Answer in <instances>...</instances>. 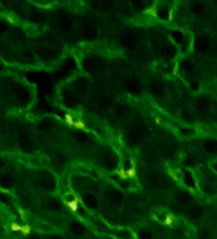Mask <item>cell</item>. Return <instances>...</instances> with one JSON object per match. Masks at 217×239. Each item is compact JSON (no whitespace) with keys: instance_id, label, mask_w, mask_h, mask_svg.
Returning a JSON list of instances; mask_svg holds the SVG:
<instances>
[{"instance_id":"cell-1","label":"cell","mask_w":217,"mask_h":239,"mask_svg":"<svg viewBox=\"0 0 217 239\" xmlns=\"http://www.w3.org/2000/svg\"><path fill=\"white\" fill-rule=\"evenodd\" d=\"M80 34L85 40L88 41L95 40L98 34L97 27H96V25L91 20H84L80 27Z\"/></svg>"},{"instance_id":"cell-2","label":"cell","mask_w":217,"mask_h":239,"mask_svg":"<svg viewBox=\"0 0 217 239\" xmlns=\"http://www.w3.org/2000/svg\"><path fill=\"white\" fill-rule=\"evenodd\" d=\"M105 197L110 202L111 204H115V205H119L123 201H124V195L123 193L116 188H109L105 190Z\"/></svg>"},{"instance_id":"cell-3","label":"cell","mask_w":217,"mask_h":239,"mask_svg":"<svg viewBox=\"0 0 217 239\" xmlns=\"http://www.w3.org/2000/svg\"><path fill=\"white\" fill-rule=\"evenodd\" d=\"M120 43L126 49H133L137 46V37L131 31H125L120 36Z\"/></svg>"},{"instance_id":"cell-4","label":"cell","mask_w":217,"mask_h":239,"mask_svg":"<svg viewBox=\"0 0 217 239\" xmlns=\"http://www.w3.org/2000/svg\"><path fill=\"white\" fill-rule=\"evenodd\" d=\"M176 50L177 48L175 43H172V42H164L160 46V54L166 60L173 58L175 56V54H176Z\"/></svg>"},{"instance_id":"cell-5","label":"cell","mask_w":217,"mask_h":239,"mask_svg":"<svg viewBox=\"0 0 217 239\" xmlns=\"http://www.w3.org/2000/svg\"><path fill=\"white\" fill-rule=\"evenodd\" d=\"M142 138H144V133L139 127H133L132 129H130L127 133V141L130 145L132 146H137L141 142Z\"/></svg>"},{"instance_id":"cell-6","label":"cell","mask_w":217,"mask_h":239,"mask_svg":"<svg viewBox=\"0 0 217 239\" xmlns=\"http://www.w3.org/2000/svg\"><path fill=\"white\" fill-rule=\"evenodd\" d=\"M58 25H60V28L67 34L74 31V19L69 14H66V15L61 17L60 21H58Z\"/></svg>"},{"instance_id":"cell-7","label":"cell","mask_w":217,"mask_h":239,"mask_svg":"<svg viewBox=\"0 0 217 239\" xmlns=\"http://www.w3.org/2000/svg\"><path fill=\"white\" fill-rule=\"evenodd\" d=\"M82 68L86 71L88 74H95L97 72L99 69V63L97 62V60L93 57H86L83 60L82 62Z\"/></svg>"},{"instance_id":"cell-8","label":"cell","mask_w":217,"mask_h":239,"mask_svg":"<svg viewBox=\"0 0 217 239\" xmlns=\"http://www.w3.org/2000/svg\"><path fill=\"white\" fill-rule=\"evenodd\" d=\"M126 89L132 95H139L141 92V85L140 82L136 78V77H130L127 82H126Z\"/></svg>"},{"instance_id":"cell-9","label":"cell","mask_w":217,"mask_h":239,"mask_svg":"<svg viewBox=\"0 0 217 239\" xmlns=\"http://www.w3.org/2000/svg\"><path fill=\"white\" fill-rule=\"evenodd\" d=\"M209 47H210V44H209L208 39H205L204 36H199V37H196L195 41H194V48H195V50L199 51V53H205V51H208Z\"/></svg>"},{"instance_id":"cell-10","label":"cell","mask_w":217,"mask_h":239,"mask_svg":"<svg viewBox=\"0 0 217 239\" xmlns=\"http://www.w3.org/2000/svg\"><path fill=\"white\" fill-rule=\"evenodd\" d=\"M83 203L85 204V207H88L89 209H96L98 205V201H97V197L96 195L91 193V191H86L83 194Z\"/></svg>"},{"instance_id":"cell-11","label":"cell","mask_w":217,"mask_h":239,"mask_svg":"<svg viewBox=\"0 0 217 239\" xmlns=\"http://www.w3.org/2000/svg\"><path fill=\"white\" fill-rule=\"evenodd\" d=\"M195 109L199 113H205L210 109V99L208 97H200L195 103Z\"/></svg>"},{"instance_id":"cell-12","label":"cell","mask_w":217,"mask_h":239,"mask_svg":"<svg viewBox=\"0 0 217 239\" xmlns=\"http://www.w3.org/2000/svg\"><path fill=\"white\" fill-rule=\"evenodd\" d=\"M150 91L153 96L155 97H161L165 92V86L164 84L159 82V80H152L151 83H150Z\"/></svg>"},{"instance_id":"cell-13","label":"cell","mask_w":217,"mask_h":239,"mask_svg":"<svg viewBox=\"0 0 217 239\" xmlns=\"http://www.w3.org/2000/svg\"><path fill=\"white\" fill-rule=\"evenodd\" d=\"M41 184H42L43 188L48 189V190H54L55 187H56V180H55V177H54L53 175L46 174V175L42 176V178H41Z\"/></svg>"},{"instance_id":"cell-14","label":"cell","mask_w":217,"mask_h":239,"mask_svg":"<svg viewBox=\"0 0 217 239\" xmlns=\"http://www.w3.org/2000/svg\"><path fill=\"white\" fill-rule=\"evenodd\" d=\"M63 103L66 104L67 106L72 107L77 104V97L74 92H71L69 90H66L63 92Z\"/></svg>"},{"instance_id":"cell-15","label":"cell","mask_w":217,"mask_h":239,"mask_svg":"<svg viewBox=\"0 0 217 239\" xmlns=\"http://www.w3.org/2000/svg\"><path fill=\"white\" fill-rule=\"evenodd\" d=\"M176 201L181 204H190L193 201V196L189 191L179 190L176 193Z\"/></svg>"},{"instance_id":"cell-16","label":"cell","mask_w":217,"mask_h":239,"mask_svg":"<svg viewBox=\"0 0 217 239\" xmlns=\"http://www.w3.org/2000/svg\"><path fill=\"white\" fill-rule=\"evenodd\" d=\"M182 181L185 183V186H187L188 188H196V181L195 177L193 176V173L190 170H186L183 173V176H182Z\"/></svg>"},{"instance_id":"cell-17","label":"cell","mask_w":217,"mask_h":239,"mask_svg":"<svg viewBox=\"0 0 217 239\" xmlns=\"http://www.w3.org/2000/svg\"><path fill=\"white\" fill-rule=\"evenodd\" d=\"M102 164L106 169L115 168L116 166H117V158H116L115 155H112V154L105 155V156H104V158L102 159Z\"/></svg>"},{"instance_id":"cell-18","label":"cell","mask_w":217,"mask_h":239,"mask_svg":"<svg viewBox=\"0 0 217 239\" xmlns=\"http://www.w3.org/2000/svg\"><path fill=\"white\" fill-rule=\"evenodd\" d=\"M203 148L205 152H208L210 154L216 153L217 152V140L216 139H207L203 142Z\"/></svg>"},{"instance_id":"cell-19","label":"cell","mask_w":217,"mask_h":239,"mask_svg":"<svg viewBox=\"0 0 217 239\" xmlns=\"http://www.w3.org/2000/svg\"><path fill=\"white\" fill-rule=\"evenodd\" d=\"M74 89H75L76 91H78V92L86 91V89H88V80L83 78V77H80V78L75 80H74Z\"/></svg>"},{"instance_id":"cell-20","label":"cell","mask_w":217,"mask_h":239,"mask_svg":"<svg viewBox=\"0 0 217 239\" xmlns=\"http://www.w3.org/2000/svg\"><path fill=\"white\" fill-rule=\"evenodd\" d=\"M170 36H172V39L174 40L175 44H183L185 39H186L185 34L180 31H173L170 33Z\"/></svg>"},{"instance_id":"cell-21","label":"cell","mask_w":217,"mask_h":239,"mask_svg":"<svg viewBox=\"0 0 217 239\" xmlns=\"http://www.w3.org/2000/svg\"><path fill=\"white\" fill-rule=\"evenodd\" d=\"M180 68H181V70L183 72H187V74H189V72H193L194 70V63L189 61V60H183L181 63H180Z\"/></svg>"},{"instance_id":"cell-22","label":"cell","mask_w":217,"mask_h":239,"mask_svg":"<svg viewBox=\"0 0 217 239\" xmlns=\"http://www.w3.org/2000/svg\"><path fill=\"white\" fill-rule=\"evenodd\" d=\"M0 184L5 188H9V187H12L14 184V180L12 175H9V174H6L4 176L0 177Z\"/></svg>"},{"instance_id":"cell-23","label":"cell","mask_w":217,"mask_h":239,"mask_svg":"<svg viewBox=\"0 0 217 239\" xmlns=\"http://www.w3.org/2000/svg\"><path fill=\"white\" fill-rule=\"evenodd\" d=\"M74 138H75L76 141L81 142V144H84V142L89 141V135L84 131H77L74 133Z\"/></svg>"},{"instance_id":"cell-24","label":"cell","mask_w":217,"mask_h":239,"mask_svg":"<svg viewBox=\"0 0 217 239\" xmlns=\"http://www.w3.org/2000/svg\"><path fill=\"white\" fill-rule=\"evenodd\" d=\"M19 145H20L22 151H25V152L32 151V142L28 138H21V139L19 140Z\"/></svg>"},{"instance_id":"cell-25","label":"cell","mask_w":217,"mask_h":239,"mask_svg":"<svg viewBox=\"0 0 217 239\" xmlns=\"http://www.w3.org/2000/svg\"><path fill=\"white\" fill-rule=\"evenodd\" d=\"M191 11L195 14L200 15V14H203L204 12H205V6H204L202 2L196 1V2H194V4L191 5Z\"/></svg>"},{"instance_id":"cell-26","label":"cell","mask_w":217,"mask_h":239,"mask_svg":"<svg viewBox=\"0 0 217 239\" xmlns=\"http://www.w3.org/2000/svg\"><path fill=\"white\" fill-rule=\"evenodd\" d=\"M131 1V5L134 9L137 11H141V9L145 8V0H130Z\"/></svg>"},{"instance_id":"cell-27","label":"cell","mask_w":217,"mask_h":239,"mask_svg":"<svg viewBox=\"0 0 217 239\" xmlns=\"http://www.w3.org/2000/svg\"><path fill=\"white\" fill-rule=\"evenodd\" d=\"M189 213H190L193 217H199L202 215V209L200 208L199 205H193L189 208Z\"/></svg>"},{"instance_id":"cell-28","label":"cell","mask_w":217,"mask_h":239,"mask_svg":"<svg viewBox=\"0 0 217 239\" xmlns=\"http://www.w3.org/2000/svg\"><path fill=\"white\" fill-rule=\"evenodd\" d=\"M158 17H159L160 19H162V20L168 19L169 17L168 8H166V7H160V8H158Z\"/></svg>"},{"instance_id":"cell-29","label":"cell","mask_w":217,"mask_h":239,"mask_svg":"<svg viewBox=\"0 0 217 239\" xmlns=\"http://www.w3.org/2000/svg\"><path fill=\"white\" fill-rule=\"evenodd\" d=\"M48 207L49 208H52V209H60L61 208V202L58 201V199H50L48 202Z\"/></svg>"},{"instance_id":"cell-30","label":"cell","mask_w":217,"mask_h":239,"mask_svg":"<svg viewBox=\"0 0 217 239\" xmlns=\"http://www.w3.org/2000/svg\"><path fill=\"white\" fill-rule=\"evenodd\" d=\"M182 115H183V118H185V119L189 120V121L193 119V115L190 113V111H189V110H185V111H183Z\"/></svg>"},{"instance_id":"cell-31","label":"cell","mask_w":217,"mask_h":239,"mask_svg":"<svg viewBox=\"0 0 217 239\" xmlns=\"http://www.w3.org/2000/svg\"><path fill=\"white\" fill-rule=\"evenodd\" d=\"M72 230L76 231V232H78V231L83 230V226L81 225L78 222H74V224H72Z\"/></svg>"},{"instance_id":"cell-32","label":"cell","mask_w":217,"mask_h":239,"mask_svg":"<svg viewBox=\"0 0 217 239\" xmlns=\"http://www.w3.org/2000/svg\"><path fill=\"white\" fill-rule=\"evenodd\" d=\"M190 84H191V88H193V90H194V91H199V90H200V85H199V83H197V82H191Z\"/></svg>"},{"instance_id":"cell-33","label":"cell","mask_w":217,"mask_h":239,"mask_svg":"<svg viewBox=\"0 0 217 239\" xmlns=\"http://www.w3.org/2000/svg\"><path fill=\"white\" fill-rule=\"evenodd\" d=\"M69 205H70V208L72 209V210H76V208H77V203H76V202H70Z\"/></svg>"},{"instance_id":"cell-34","label":"cell","mask_w":217,"mask_h":239,"mask_svg":"<svg viewBox=\"0 0 217 239\" xmlns=\"http://www.w3.org/2000/svg\"><path fill=\"white\" fill-rule=\"evenodd\" d=\"M213 169L215 170V172H217V159L214 161V163H213Z\"/></svg>"},{"instance_id":"cell-35","label":"cell","mask_w":217,"mask_h":239,"mask_svg":"<svg viewBox=\"0 0 217 239\" xmlns=\"http://www.w3.org/2000/svg\"><path fill=\"white\" fill-rule=\"evenodd\" d=\"M22 231H23V233H28L29 232V227H23Z\"/></svg>"},{"instance_id":"cell-36","label":"cell","mask_w":217,"mask_h":239,"mask_svg":"<svg viewBox=\"0 0 217 239\" xmlns=\"http://www.w3.org/2000/svg\"><path fill=\"white\" fill-rule=\"evenodd\" d=\"M2 164H4V161H2V159H1V158H0V168H1V167H2Z\"/></svg>"}]
</instances>
